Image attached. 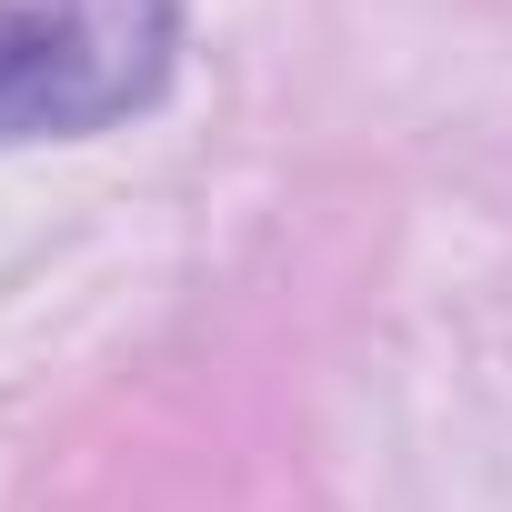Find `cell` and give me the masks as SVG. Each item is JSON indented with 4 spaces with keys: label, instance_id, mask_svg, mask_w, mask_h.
I'll list each match as a JSON object with an SVG mask.
<instances>
[{
    "label": "cell",
    "instance_id": "obj_1",
    "mask_svg": "<svg viewBox=\"0 0 512 512\" xmlns=\"http://www.w3.org/2000/svg\"><path fill=\"white\" fill-rule=\"evenodd\" d=\"M171 0H0V151L81 141L171 91Z\"/></svg>",
    "mask_w": 512,
    "mask_h": 512
}]
</instances>
